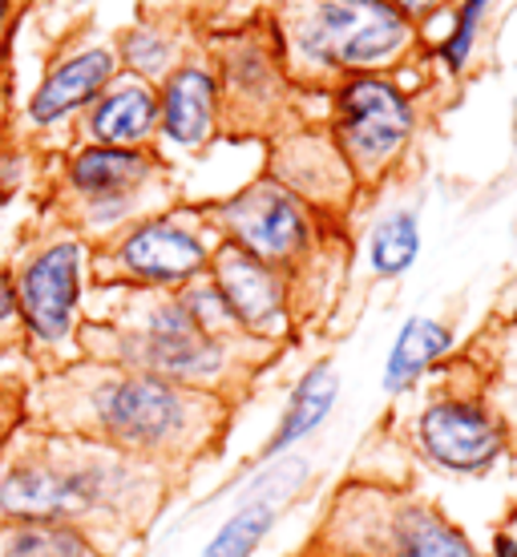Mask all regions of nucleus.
I'll list each match as a JSON object with an SVG mask.
<instances>
[{"instance_id": "obj_13", "label": "nucleus", "mask_w": 517, "mask_h": 557, "mask_svg": "<svg viewBox=\"0 0 517 557\" xmlns=\"http://www.w3.org/2000/svg\"><path fill=\"white\" fill-rule=\"evenodd\" d=\"M158 178V158L146 150H118V146H82L65 166V186L82 202L85 223H122L150 182Z\"/></svg>"}, {"instance_id": "obj_4", "label": "nucleus", "mask_w": 517, "mask_h": 557, "mask_svg": "<svg viewBox=\"0 0 517 557\" xmlns=\"http://www.w3.org/2000/svg\"><path fill=\"white\" fill-rule=\"evenodd\" d=\"M308 549L336 557H485L436 502L408 485L348 476Z\"/></svg>"}, {"instance_id": "obj_8", "label": "nucleus", "mask_w": 517, "mask_h": 557, "mask_svg": "<svg viewBox=\"0 0 517 557\" xmlns=\"http://www.w3.org/2000/svg\"><path fill=\"white\" fill-rule=\"evenodd\" d=\"M214 223L223 231V243L255 255L259 263L275 267V271L299 267L316 243V219H311L308 202H299L275 178L251 182L247 190L226 198L223 207L214 210Z\"/></svg>"}, {"instance_id": "obj_26", "label": "nucleus", "mask_w": 517, "mask_h": 557, "mask_svg": "<svg viewBox=\"0 0 517 557\" xmlns=\"http://www.w3.org/2000/svg\"><path fill=\"white\" fill-rule=\"evenodd\" d=\"M485 557H517V537L505 530V525H497L490 537V554Z\"/></svg>"}, {"instance_id": "obj_23", "label": "nucleus", "mask_w": 517, "mask_h": 557, "mask_svg": "<svg viewBox=\"0 0 517 557\" xmlns=\"http://www.w3.org/2000/svg\"><path fill=\"white\" fill-rule=\"evenodd\" d=\"M25 344V332H21V311H16V292H13V275L0 271V351Z\"/></svg>"}, {"instance_id": "obj_22", "label": "nucleus", "mask_w": 517, "mask_h": 557, "mask_svg": "<svg viewBox=\"0 0 517 557\" xmlns=\"http://www.w3.org/2000/svg\"><path fill=\"white\" fill-rule=\"evenodd\" d=\"M485 4H490V0H469V4L461 9V21H457V28H453V37H448V45H445V61L453 65V70H461L469 49H473L477 21H481V13H485Z\"/></svg>"}, {"instance_id": "obj_10", "label": "nucleus", "mask_w": 517, "mask_h": 557, "mask_svg": "<svg viewBox=\"0 0 517 557\" xmlns=\"http://www.w3.org/2000/svg\"><path fill=\"white\" fill-rule=\"evenodd\" d=\"M214 247L207 243L202 226L179 214H158L146 223H134L113 243L110 263L113 275L141 287V292H179L190 278H202Z\"/></svg>"}, {"instance_id": "obj_27", "label": "nucleus", "mask_w": 517, "mask_h": 557, "mask_svg": "<svg viewBox=\"0 0 517 557\" xmlns=\"http://www.w3.org/2000/svg\"><path fill=\"white\" fill-rule=\"evenodd\" d=\"M502 525H505V530H509V533H514V537H517V505H514V509H509V513H505V521H502Z\"/></svg>"}, {"instance_id": "obj_12", "label": "nucleus", "mask_w": 517, "mask_h": 557, "mask_svg": "<svg viewBox=\"0 0 517 557\" xmlns=\"http://www.w3.org/2000/svg\"><path fill=\"white\" fill-rule=\"evenodd\" d=\"M207 278L214 283L219 299L226 304L238 332L275 344L292 327V283L283 271L259 263L255 255L238 251L231 243H219L210 255Z\"/></svg>"}, {"instance_id": "obj_6", "label": "nucleus", "mask_w": 517, "mask_h": 557, "mask_svg": "<svg viewBox=\"0 0 517 557\" xmlns=\"http://www.w3.org/2000/svg\"><path fill=\"white\" fill-rule=\"evenodd\" d=\"M82 267L85 247L77 238L61 235L21 259L13 271L16 311L25 332L28 356L41 372L82 360L77 332H82Z\"/></svg>"}, {"instance_id": "obj_5", "label": "nucleus", "mask_w": 517, "mask_h": 557, "mask_svg": "<svg viewBox=\"0 0 517 557\" xmlns=\"http://www.w3.org/2000/svg\"><path fill=\"white\" fill-rule=\"evenodd\" d=\"M401 445L417 465L441 476H485L509 460V436L473 363L453 368L420 392L417 408L401 417Z\"/></svg>"}, {"instance_id": "obj_25", "label": "nucleus", "mask_w": 517, "mask_h": 557, "mask_svg": "<svg viewBox=\"0 0 517 557\" xmlns=\"http://www.w3.org/2000/svg\"><path fill=\"white\" fill-rule=\"evenodd\" d=\"M126 57L138 73H158L162 70V61H167V45L158 41L155 33H138V37H130Z\"/></svg>"}, {"instance_id": "obj_31", "label": "nucleus", "mask_w": 517, "mask_h": 557, "mask_svg": "<svg viewBox=\"0 0 517 557\" xmlns=\"http://www.w3.org/2000/svg\"><path fill=\"white\" fill-rule=\"evenodd\" d=\"M514 134H517V101H514Z\"/></svg>"}, {"instance_id": "obj_9", "label": "nucleus", "mask_w": 517, "mask_h": 557, "mask_svg": "<svg viewBox=\"0 0 517 557\" xmlns=\"http://www.w3.org/2000/svg\"><path fill=\"white\" fill-rule=\"evenodd\" d=\"M408 28L389 0H323L299 21V49L308 61L336 70H368L401 53Z\"/></svg>"}, {"instance_id": "obj_32", "label": "nucleus", "mask_w": 517, "mask_h": 557, "mask_svg": "<svg viewBox=\"0 0 517 557\" xmlns=\"http://www.w3.org/2000/svg\"><path fill=\"white\" fill-rule=\"evenodd\" d=\"M0 214H4V195H0Z\"/></svg>"}, {"instance_id": "obj_1", "label": "nucleus", "mask_w": 517, "mask_h": 557, "mask_svg": "<svg viewBox=\"0 0 517 557\" xmlns=\"http://www.w3.org/2000/svg\"><path fill=\"white\" fill-rule=\"evenodd\" d=\"M25 424L126 453L186 485L202 460L223 453L235 405L146 372L73 360L25 388Z\"/></svg>"}, {"instance_id": "obj_7", "label": "nucleus", "mask_w": 517, "mask_h": 557, "mask_svg": "<svg viewBox=\"0 0 517 557\" xmlns=\"http://www.w3.org/2000/svg\"><path fill=\"white\" fill-rule=\"evenodd\" d=\"M417 129L413 101L384 77H352L336 94V150L356 182L389 174Z\"/></svg>"}, {"instance_id": "obj_14", "label": "nucleus", "mask_w": 517, "mask_h": 557, "mask_svg": "<svg viewBox=\"0 0 517 557\" xmlns=\"http://www.w3.org/2000/svg\"><path fill=\"white\" fill-rule=\"evenodd\" d=\"M219 126V85L207 70L182 65L170 73L162 94H158V134L174 141L179 150L207 146Z\"/></svg>"}, {"instance_id": "obj_16", "label": "nucleus", "mask_w": 517, "mask_h": 557, "mask_svg": "<svg viewBox=\"0 0 517 557\" xmlns=\"http://www.w3.org/2000/svg\"><path fill=\"white\" fill-rule=\"evenodd\" d=\"M336 400H340L336 363L332 360L311 363L308 372L292 384V396H287V405H283L275 429H271V436H267L263 448H259V465H263V460L283 457V453H295V448L308 441L311 432L320 429L323 420L332 417Z\"/></svg>"}, {"instance_id": "obj_24", "label": "nucleus", "mask_w": 517, "mask_h": 557, "mask_svg": "<svg viewBox=\"0 0 517 557\" xmlns=\"http://www.w3.org/2000/svg\"><path fill=\"white\" fill-rule=\"evenodd\" d=\"M25 424V388L0 384V448L13 441V432Z\"/></svg>"}, {"instance_id": "obj_3", "label": "nucleus", "mask_w": 517, "mask_h": 557, "mask_svg": "<svg viewBox=\"0 0 517 557\" xmlns=\"http://www.w3.org/2000/svg\"><path fill=\"white\" fill-rule=\"evenodd\" d=\"M82 360L170 380L182 388L214 392L238 405L259 376L267 344L251 335H219L202 327L179 292H141L110 323L77 332Z\"/></svg>"}, {"instance_id": "obj_18", "label": "nucleus", "mask_w": 517, "mask_h": 557, "mask_svg": "<svg viewBox=\"0 0 517 557\" xmlns=\"http://www.w3.org/2000/svg\"><path fill=\"white\" fill-rule=\"evenodd\" d=\"M453 351V332L441 320H408L396 335V344L384 363V392L389 396H405L417 384L433 376V368Z\"/></svg>"}, {"instance_id": "obj_2", "label": "nucleus", "mask_w": 517, "mask_h": 557, "mask_svg": "<svg viewBox=\"0 0 517 557\" xmlns=\"http://www.w3.org/2000/svg\"><path fill=\"white\" fill-rule=\"evenodd\" d=\"M182 488L170 473L106 445L21 429L0 448V521H49L110 557H134Z\"/></svg>"}, {"instance_id": "obj_33", "label": "nucleus", "mask_w": 517, "mask_h": 557, "mask_svg": "<svg viewBox=\"0 0 517 557\" xmlns=\"http://www.w3.org/2000/svg\"><path fill=\"white\" fill-rule=\"evenodd\" d=\"M0 16H4V0H0Z\"/></svg>"}, {"instance_id": "obj_28", "label": "nucleus", "mask_w": 517, "mask_h": 557, "mask_svg": "<svg viewBox=\"0 0 517 557\" xmlns=\"http://www.w3.org/2000/svg\"><path fill=\"white\" fill-rule=\"evenodd\" d=\"M505 320H509V327H517V295L509 299V307H505Z\"/></svg>"}, {"instance_id": "obj_17", "label": "nucleus", "mask_w": 517, "mask_h": 557, "mask_svg": "<svg viewBox=\"0 0 517 557\" xmlns=\"http://www.w3.org/2000/svg\"><path fill=\"white\" fill-rule=\"evenodd\" d=\"M89 146H118V150H146L158 134V94L146 82H122L101 89L85 117Z\"/></svg>"}, {"instance_id": "obj_15", "label": "nucleus", "mask_w": 517, "mask_h": 557, "mask_svg": "<svg viewBox=\"0 0 517 557\" xmlns=\"http://www.w3.org/2000/svg\"><path fill=\"white\" fill-rule=\"evenodd\" d=\"M113 82V53L110 49H85V53L61 61L28 101V117L37 126H57L70 113L85 110L101 98V89Z\"/></svg>"}, {"instance_id": "obj_20", "label": "nucleus", "mask_w": 517, "mask_h": 557, "mask_svg": "<svg viewBox=\"0 0 517 557\" xmlns=\"http://www.w3.org/2000/svg\"><path fill=\"white\" fill-rule=\"evenodd\" d=\"M469 363L481 380V392L490 396L493 412L502 417L505 436H509V460L517 465V327H509L497 348L485 351V360Z\"/></svg>"}, {"instance_id": "obj_29", "label": "nucleus", "mask_w": 517, "mask_h": 557, "mask_svg": "<svg viewBox=\"0 0 517 557\" xmlns=\"http://www.w3.org/2000/svg\"><path fill=\"white\" fill-rule=\"evenodd\" d=\"M401 4H405V9H413V13H420V9H429L433 0H401Z\"/></svg>"}, {"instance_id": "obj_21", "label": "nucleus", "mask_w": 517, "mask_h": 557, "mask_svg": "<svg viewBox=\"0 0 517 557\" xmlns=\"http://www.w3.org/2000/svg\"><path fill=\"white\" fill-rule=\"evenodd\" d=\"M420 251V223L413 210H392L377 223L372 231V267H377V275H405L413 259Z\"/></svg>"}, {"instance_id": "obj_30", "label": "nucleus", "mask_w": 517, "mask_h": 557, "mask_svg": "<svg viewBox=\"0 0 517 557\" xmlns=\"http://www.w3.org/2000/svg\"><path fill=\"white\" fill-rule=\"evenodd\" d=\"M304 557H336V554H320V549H308Z\"/></svg>"}, {"instance_id": "obj_11", "label": "nucleus", "mask_w": 517, "mask_h": 557, "mask_svg": "<svg viewBox=\"0 0 517 557\" xmlns=\"http://www.w3.org/2000/svg\"><path fill=\"white\" fill-rule=\"evenodd\" d=\"M311 476H316V465L299 448L255 465L251 476L238 488L231 517L210 533V542L202 545L198 557H255L259 545L267 542V533L275 530L283 509L311 485Z\"/></svg>"}, {"instance_id": "obj_19", "label": "nucleus", "mask_w": 517, "mask_h": 557, "mask_svg": "<svg viewBox=\"0 0 517 557\" xmlns=\"http://www.w3.org/2000/svg\"><path fill=\"white\" fill-rule=\"evenodd\" d=\"M0 557H110L85 533L49 521H0Z\"/></svg>"}]
</instances>
